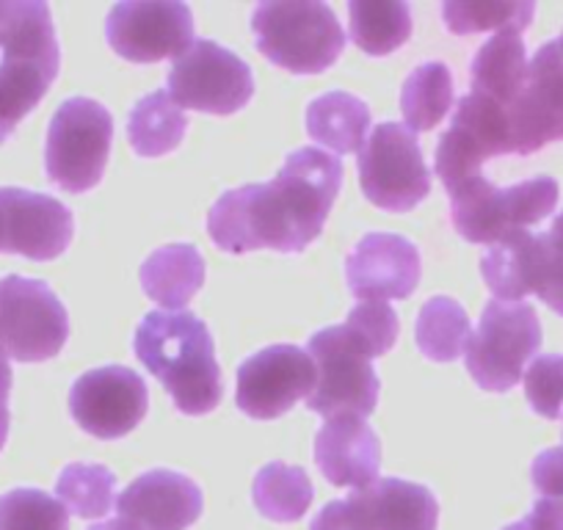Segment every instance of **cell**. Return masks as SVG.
Segmentation results:
<instances>
[{"mask_svg":"<svg viewBox=\"0 0 563 530\" xmlns=\"http://www.w3.org/2000/svg\"><path fill=\"white\" fill-rule=\"evenodd\" d=\"M340 186L343 164L338 155L316 147L296 150L271 183L221 194L208 213V232L230 254L257 249L305 252L323 232Z\"/></svg>","mask_w":563,"mask_h":530,"instance_id":"1","label":"cell"},{"mask_svg":"<svg viewBox=\"0 0 563 530\" xmlns=\"http://www.w3.org/2000/svg\"><path fill=\"white\" fill-rule=\"evenodd\" d=\"M139 362L158 378L183 415H208L221 404L224 384L208 323L191 312H150L133 338Z\"/></svg>","mask_w":563,"mask_h":530,"instance_id":"2","label":"cell"},{"mask_svg":"<svg viewBox=\"0 0 563 530\" xmlns=\"http://www.w3.org/2000/svg\"><path fill=\"white\" fill-rule=\"evenodd\" d=\"M0 62V144L40 106L62 67L56 29L42 0H7Z\"/></svg>","mask_w":563,"mask_h":530,"instance_id":"3","label":"cell"},{"mask_svg":"<svg viewBox=\"0 0 563 530\" xmlns=\"http://www.w3.org/2000/svg\"><path fill=\"white\" fill-rule=\"evenodd\" d=\"M257 51L294 75H318L332 67L345 47V31L332 7L318 0L260 3L252 14Z\"/></svg>","mask_w":563,"mask_h":530,"instance_id":"4","label":"cell"},{"mask_svg":"<svg viewBox=\"0 0 563 530\" xmlns=\"http://www.w3.org/2000/svg\"><path fill=\"white\" fill-rule=\"evenodd\" d=\"M558 183L539 175L517 186L497 188L484 175H475L451 194L453 230L470 243L495 246L503 238L536 227L558 208Z\"/></svg>","mask_w":563,"mask_h":530,"instance_id":"5","label":"cell"},{"mask_svg":"<svg viewBox=\"0 0 563 530\" xmlns=\"http://www.w3.org/2000/svg\"><path fill=\"white\" fill-rule=\"evenodd\" d=\"M486 288L497 301L517 305L536 294L563 318V210L547 232H514L481 260Z\"/></svg>","mask_w":563,"mask_h":530,"instance_id":"6","label":"cell"},{"mask_svg":"<svg viewBox=\"0 0 563 530\" xmlns=\"http://www.w3.org/2000/svg\"><path fill=\"white\" fill-rule=\"evenodd\" d=\"M113 142V117L91 97L62 102L47 128V180L67 194L91 191L102 180Z\"/></svg>","mask_w":563,"mask_h":530,"instance_id":"7","label":"cell"},{"mask_svg":"<svg viewBox=\"0 0 563 530\" xmlns=\"http://www.w3.org/2000/svg\"><path fill=\"white\" fill-rule=\"evenodd\" d=\"M541 349V321L530 305L492 299L467 345L470 376L486 393H508L525 376V362Z\"/></svg>","mask_w":563,"mask_h":530,"instance_id":"8","label":"cell"},{"mask_svg":"<svg viewBox=\"0 0 563 530\" xmlns=\"http://www.w3.org/2000/svg\"><path fill=\"white\" fill-rule=\"evenodd\" d=\"M360 186L376 208L409 213L431 194V172L417 133L406 124L382 122L360 150Z\"/></svg>","mask_w":563,"mask_h":530,"instance_id":"9","label":"cell"},{"mask_svg":"<svg viewBox=\"0 0 563 530\" xmlns=\"http://www.w3.org/2000/svg\"><path fill=\"white\" fill-rule=\"evenodd\" d=\"M307 354L316 365V389L307 398L312 412L323 418H365L376 409L382 384L367 354L354 343L345 327H329L312 334Z\"/></svg>","mask_w":563,"mask_h":530,"instance_id":"10","label":"cell"},{"mask_svg":"<svg viewBox=\"0 0 563 530\" xmlns=\"http://www.w3.org/2000/svg\"><path fill=\"white\" fill-rule=\"evenodd\" d=\"M69 318L42 279H0V351L18 362H47L62 354Z\"/></svg>","mask_w":563,"mask_h":530,"instance_id":"11","label":"cell"},{"mask_svg":"<svg viewBox=\"0 0 563 530\" xmlns=\"http://www.w3.org/2000/svg\"><path fill=\"white\" fill-rule=\"evenodd\" d=\"M252 95V67L210 40H194L169 69V97L194 111L230 117L249 106Z\"/></svg>","mask_w":563,"mask_h":530,"instance_id":"12","label":"cell"},{"mask_svg":"<svg viewBox=\"0 0 563 530\" xmlns=\"http://www.w3.org/2000/svg\"><path fill=\"white\" fill-rule=\"evenodd\" d=\"M106 40L133 64L177 58L194 45V14L180 0H124L108 12Z\"/></svg>","mask_w":563,"mask_h":530,"instance_id":"13","label":"cell"},{"mask_svg":"<svg viewBox=\"0 0 563 530\" xmlns=\"http://www.w3.org/2000/svg\"><path fill=\"white\" fill-rule=\"evenodd\" d=\"M511 153L508 113L484 97L464 95L459 100L453 124L437 144L434 169L448 194H453L459 186L481 175L486 161Z\"/></svg>","mask_w":563,"mask_h":530,"instance_id":"14","label":"cell"},{"mask_svg":"<svg viewBox=\"0 0 563 530\" xmlns=\"http://www.w3.org/2000/svg\"><path fill=\"white\" fill-rule=\"evenodd\" d=\"M316 389V365L299 345H268L238 367L235 404L254 420L290 412Z\"/></svg>","mask_w":563,"mask_h":530,"instance_id":"15","label":"cell"},{"mask_svg":"<svg viewBox=\"0 0 563 530\" xmlns=\"http://www.w3.org/2000/svg\"><path fill=\"white\" fill-rule=\"evenodd\" d=\"M150 409L147 384L122 365L84 373L69 389V412L86 434L97 440L128 437Z\"/></svg>","mask_w":563,"mask_h":530,"instance_id":"16","label":"cell"},{"mask_svg":"<svg viewBox=\"0 0 563 530\" xmlns=\"http://www.w3.org/2000/svg\"><path fill=\"white\" fill-rule=\"evenodd\" d=\"M511 147L533 155L552 142H563V47L552 40L536 51L517 102L508 111Z\"/></svg>","mask_w":563,"mask_h":530,"instance_id":"17","label":"cell"},{"mask_svg":"<svg viewBox=\"0 0 563 530\" xmlns=\"http://www.w3.org/2000/svg\"><path fill=\"white\" fill-rule=\"evenodd\" d=\"M75 235L73 210L47 194L0 188V252L29 260H56Z\"/></svg>","mask_w":563,"mask_h":530,"instance_id":"18","label":"cell"},{"mask_svg":"<svg viewBox=\"0 0 563 530\" xmlns=\"http://www.w3.org/2000/svg\"><path fill=\"white\" fill-rule=\"evenodd\" d=\"M420 252L393 232H371L345 260V283L354 299H409L420 283Z\"/></svg>","mask_w":563,"mask_h":530,"instance_id":"19","label":"cell"},{"mask_svg":"<svg viewBox=\"0 0 563 530\" xmlns=\"http://www.w3.org/2000/svg\"><path fill=\"white\" fill-rule=\"evenodd\" d=\"M202 489L188 475L150 470L119 495L117 514L133 530H186L202 517Z\"/></svg>","mask_w":563,"mask_h":530,"instance_id":"20","label":"cell"},{"mask_svg":"<svg viewBox=\"0 0 563 530\" xmlns=\"http://www.w3.org/2000/svg\"><path fill=\"white\" fill-rule=\"evenodd\" d=\"M316 462L323 478L343 489H365L376 484L382 470L378 434L354 415L329 418L316 437Z\"/></svg>","mask_w":563,"mask_h":530,"instance_id":"21","label":"cell"},{"mask_svg":"<svg viewBox=\"0 0 563 530\" xmlns=\"http://www.w3.org/2000/svg\"><path fill=\"white\" fill-rule=\"evenodd\" d=\"M367 530H437L440 503L429 486L382 478L349 497Z\"/></svg>","mask_w":563,"mask_h":530,"instance_id":"22","label":"cell"},{"mask_svg":"<svg viewBox=\"0 0 563 530\" xmlns=\"http://www.w3.org/2000/svg\"><path fill=\"white\" fill-rule=\"evenodd\" d=\"M528 53L517 31H500L475 53L470 69V95L484 97L508 113L528 78Z\"/></svg>","mask_w":563,"mask_h":530,"instance_id":"23","label":"cell"},{"mask_svg":"<svg viewBox=\"0 0 563 530\" xmlns=\"http://www.w3.org/2000/svg\"><path fill=\"white\" fill-rule=\"evenodd\" d=\"M141 288L155 305L177 312L186 307L205 285V257L197 246L172 243L150 254L141 265Z\"/></svg>","mask_w":563,"mask_h":530,"instance_id":"24","label":"cell"},{"mask_svg":"<svg viewBox=\"0 0 563 530\" xmlns=\"http://www.w3.org/2000/svg\"><path fill=\"white\" fill-rule=\"evenodd\" d=\"M371 130V108L354 95L329 91L307 108V133L340 155L360 153Z\"/></svg>","mask_w":563,"mask_h":530,"instance_id":"25","label":"cell"},{"mask_svg":"<svg viewBox=\"0 0 563 530\" xmlns=\"http://www.w3.org/2000/svg\"><path fill=\"white\" fill-rule=\"evenodd\" d=\"M188 119L183 108L166 91L141 97L128 117L130 147L141 158H161L180 147Z\"/></svg>","mask_w":563,"mask_h":530,"instance_id":"26","label":"cell"},{"mask_svg":"<svg viewBox=\"0 0 563 530\" xmlns=\"http://www.w3.org/2000/svg\"><path fill=\"white\" fill-rule=\"evenodd\" d=\"M351 40L367 56H387L406 45L411 9L404 0H351Z\"/></svg>","mask_w":563,"mask_h":530,"instance_id":"27","label":"cell"},{"mask_svg":"<svg viewBox=\"0 0 563 530\" xmlns=\"http://www.w3.org/2000/svg\"><path fill=\"white\" fill-rule=\"evenodd\" d=\"M252 497L257 511L271 522H299L312 506V489L310 475L301 467H290V464H268L254 475Z\"/></svg>","mask_w":563,"mask_h":530,"instance_id":"28","label":"cell"},{"mask_svg":"<svg viewBox=\"0 0 563 530\" xmlns=\"http://www.w3.org/2000/svg\"><path fill=\"white\" fill-rule=\"evenodd\" d=\"M415 338L420 351L434 362H453L467 351L473 338V323L467 310L451 296H437L426 301L417 316Z\"/></svg>","mask_w":563,"mask_h":530,"instance_id":"29","label":"cell"},{"mask_svg":"<svg viewBox=\"0 0 563 530\" xmlns=\"http://www.w3.org/2000/svg\"><path fill=\"white\" fill-rule=\"evenodd\" d=\"M453 106V75L442 62L415 67L400 91V111L411 133L434 130Z\"/></svg>","mask_w":563,"mask_h":530,"instance_id":"30","label":"cell"},{"mask_svg":"<svg viewBox=\"0 0 563 530\" xmlns=\"http://www.w3.org/2000/svg\"><path fill=\"white\" fill-rule=\"evenodd\" d=\"M536 3L530 0H448L442 20L459 36L481 31H525L533 23Z\"/></svg>","mask_w":563,"mask_h":530,"instance_id":"31","label":"cell"},{"mask_svg":"<svg viewBox=\"0 0 563 530\" xmlns=\"http://www.w3.org/2000/svg\"><path fill=\"white\" fill-rule=\"evenodd\" d=\"M56 495L75 517L100 519L117 500V475L102 464H69L58 475Z\"/></svg>","mask_w":563,"mask_h":530,"instance_id":"32","label":"cell"},{"mask_svg":"<svg viewBox=\"0 0 563 530\" xmlns=\"http://www.w3.org/2000/svg\"><path fill=\"white\" fill-rule=\"evenodd\" d=\"M0 530H69V511L47 492L14 489L0 497Z\"/></svg>","mask_w":563,"mask_h":530,"instance_id":"33","label":"cell"},{"mask_svg":"<svg viewBox=\"0 0 563 530\" xmlns=\"http://www.w3.org/2000/svg\"><path fill=\"white\" fill-rule=\"evenodd\" d=\"M343 327L354 338V343L365 351L367 360L387 354L400 332L398 316L384 301H362L360 307L349 312V321Z\"/></svg>","mask_w":563,"mask_h":530,"instance_id":"34","label":"cell"},{"mask_svg":"<svg viewBox=\"0 0 563 530\" xmlns=\"http://www.w3.org/2000/svg\"><path fill=\"white\" fill-rule=\"evenodd\" d=\"M525 395L536 415L558 420L563 407V354H541L525 371Z\"/></svg>","mask_w":563,"mask_h":530,"instance_id":"35","label":"cell"},{"mask_svg":"<svg viewBox=\"0 0 563 530\" xmlns=\"http://www.w3.org/2000/svg\"><path fill=\"white\" fill-rule=\"evenodd\" d=\"M533 489L547 500H563V445L539 453L530 467Z\"/></svg>","mask_w":563,"mask_h":530,"instance_id":"36","label":"cell"},{"mask_svg":"<svg viewBox=\"0 0 563 530\" xmlns=\"http://www.w3.org/2000/svg\"><path fill=\"white\" fill-rule=\"evenodd\" d=\"M310 530H367V525L349 500H332L312 519Z\"/></svg>","mask_w":563,"mask_h":530,"instance_id":"37","label":"cell"},{"mask_svg":"<svg viewBox=\"0 0 563 530\" xmlns=\"http://www.w3.org/2000/svg\"><path fill=\"white\" fill-rule=\"evenodd\" d=\"M503 530H563V500H547V497H541L530 508L528 517H522L514 525H506Z\"/></svg>","mask_w":563,"mask_h":530,"instance_id":"38","label":"cell"},{"mask_svg":"<svg viewBox=\"0 0 563 530\" xmlns=\"http://www.w3.org/2000/svg\"><path fill=\"white\" fill-rule=\"evenodd\" d=\"M9 393H12V365L9 356L0 351V451L9 437Z\"/></svg>","mask_w":563,"mask_h":530,"instance_id":"39","label":"cell"},{"mask_svg":"<svg viewBox=\"0 0 563 530\" xmlns=\"http://www.w3.org/2000/svg\"><path fill=\"white\" fill-rule=\"evenodd\" d=\"M89 530H133L128 522H122V519H108V522H100V525H91Z\"/></svg>","mask_w":563,"mask_h":530,"instance_id":"40","label":"cell"},{"mask_svg":"<svg viewBox=\"0 0 563 530\" xmlns=\"http://www.w3.org/2000/svg\"><path fill=\"white\" fill-rule=\"evenodd\" d=\"M3 7H7V0H0V45H3Z\"/></svg>","mask_w":563,"mask_h":530,"instance_id":"41","label":"cell"},{"mask_svg":"<svg viewBox=\"0 0 563 530\" xmlns=\"http://www.w3.org/2000/svg\"><path fill=\"white\" fill-rule=\"evenodd\" d=\"M558 42H561V47H563V36H561V40H558Z\"/></svg>","mask_w":563,"mask_h":530,"instance_id":"42","label":"cell"}]
</instances>
